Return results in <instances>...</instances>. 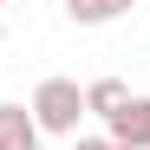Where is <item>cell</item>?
I'll return each instance as SVG.
<instances>
[{"label": "cell", "mask_w": 150, "mask_h": 150, "mask_svg": "<svg viewBox=\"0 0 150 150\" xmlns=\"http://www.w3.org/2000/svg\"><path fill=\"white\" fill-rule=\"evenodd\" d=\"M33 124H39V137H79V117H85V85L79 79H39L33 91Z\"/></svg>", "instance_id": "obj_1"}, {"label": "cell", "mask_w": 150, "mask_h": 150, "mask_svg": "<svg viewBox=\"0 0 150 150\" xmlns=\"http://www.w3.org/2000/svg\"><path fill=\"white\" fill-rule=\"evenodd\" d=\"M105 137H111V144H124V150H150V98H137V91H131V105L105 124Z\"/></svg>", "instance_id": "obj_2"}, {"label": "cell", "mask_w": 150, "mask_h": 150, "mask_svg": "<svg viewBox=\"0 0 150 150\" xmlns=\"http://www.w3.org/2000/svg\"><path fill=\"white\" fill-rule=\"evenodd\" d=\"M0 150H39V124L26 105H0Z\"/></svg>", "instance_id": "obj_3"}, {"label": "cell", "mask_w": 150, "mask_h": 150, "mask_svg": "<svg viewBox=\"0 0 150 150\" xmlns=\"http://www.w3.org/2000/svg\"><path fill=\"white\" fill-rule=\"evenodd\" d=\"M124 105H131V85H124V79H91L85 85V117H105L111 124Z\"/></svg>", "instance_id": "obj_4"}, {"label": "cell", "mask_w": 150, "mask_h": 150, "mask_svg": "<svg viewBox=\"0 0 150 150\" xmlns=\"http://www.w3.org/2000/svg\"><path fill=\"white\" fill-rule=\"evenodd\" d=\"M137 0H65V13L79 20V26H111L117 13H131Z\"/></svg>", "instance_id": "obj_5"}, {"label": "cell", "mask_w": 150, "mask_h": 150, "mask_svg": "<svg viewBox=\"0 0 150 150\" xmlns=\"http://www.w3.org/2000/svg\"><path fill=\"white\" fill-rule=\"evenodd\" d=\"M72 150H111V137H72Z\"/></svg>", "instance_id": "obj_6"}, {"label": "cell", "mask_w": 150, "mask_h": 150, "mask_svg": "<svg viewBox=\"0 0 150 150\" xmlns=\"http://www.w3.org/2000/svg\"><path fill=\"white\" fill-rule=\"evenodd\" d=\"M0 7H13V0H0Z\"/></svg>", "instance_id": "obj_7"}, {"label": "cell", "mask_w": 150, "mask_h": 150, "mask_svg": "<svg viewBox=\"0 0 150 150\" xmlns=\"http://www.w3.org/2000/svg\"><path fill=\"white\" fill-rule=\"evenodd\" d=\"M111 150H124V144H111Z\"/></svg>", "instance_id": "obj_8"}]
</instances>
